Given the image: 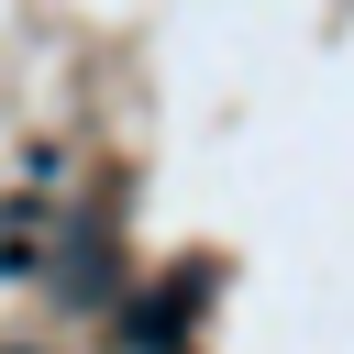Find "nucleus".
<instances>
[{"label":"nucleus","instance_id":"f257e3e1","mask_svg":"<svg viewBox=\"0 0 354 354\" xmlns=\"http://www.w3.org/2000/svg\"><path fill=\"white\" fill-rule=\"evenodd\" d=\"M11 354H22V343H11Z\"/></svg>","mask_w":354,"mask_h":354}]
</instances>
